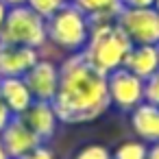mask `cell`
Here are the masks:
<instances>
[{"label":"cell","mask_w":159,"mask_h":159,"mask_svg":"<svg viewBox=\"0 0 159 159\" xmlns=\"http://www.w3.org/2000/svg\"><path fill=\"white\" fill-rule=\"evenodd\" d=\"M129 118H131V129L137 135V139H142L144 144L159 142V107L157 105H150L144 100L129 113Z\"/></svg>","instance_id":"8fae6325"},{"label":"cell","mask_w":159,"mask_h":159,"mask_svg":"<svg viewBox=\"0 0 159 159\" xmlns=\"http://www.w3.org/2000/svg\"><path fill=\"white\" fill-rule=\"evenodd\" d=\"M107 92L109 105L120 113H131L137 105L144 102V81L124 66L107 74Z\"/></svg>","instance_id":"8992f818"},{"label":"cell","mask_w":159,"mask_h":159,"mask_svg":"<svg viewBox=\"0 0 159 159\" xmlns=\"http://www.w3.org/2000/svg\"><path fill=\"white\" fill-rule=\"evenodd\" d=\"M70 0H26V7H31L35 13H39L44 20H48L52 13H57Z\"/></svg>","instance_id":"2e32d148"},{"label":"cell","mask_w":159,"mask_h":159,"mask_svg":"<svg viewBox=\"0 0 159 159\" xmlns=\"http://www.w3.org/2000/svg\"><path fill=\"white\" fill-rule=\"evenodd\" d=\"M107 76L92 68L81 52L70 55L59 66L52 109L63 124H85L98 120L109 109Z\"/></svg>","instance_id":"6da1fadb"},{"label":"cell","mask_w":159,"mask_h":159,"mask_svg":"<svg viewBox=\"0 0 159 159\" xmlns=\"http://www.w3.org/2000/svg\"><path fill=\"white\" fill-rule=\"evenodd\" d=\"M144 100L159 107V70L144 81Z\"/></svg>","instance_id":"ac0fdd59"},{"label":"cell","mask_w":159,"mask_h":159,"mask_svg":"<svg viewBox=\"0 0 159 159\" xmlns=\"http://www.w3.org/2000/svg\"><path fill=\"white\" fill-rule=\"evenodd\" d=\"M157 50H159V46H157Z\"/></svg>","instance_id":"4316f807"},{"label":"cell","mask_w":159,"mask_h":159,"mask_svg":"<svg viewBox=\"0 0 159 159\" xmlns=\"http://www.w3.org/2000/svg\"><path fill=\"white\" fill-rule=\"evenodd\" d=\"M7 9H13V7H22V5H26V0H0Z\"/></svg>","instance_id":"603a6c76"},{"label":"cell","mask_w":159,"mask_h":159,"mask_svg":"<svg viewBox=\"0 0 159 159\" xmlns=\"http://www.w3.org/2000/svg\"><path fill=\"white\" fill-rule=\"evenodd\" d=\"M72 159H113V155H111V150L105 146V144H85V146H81L76 152H74V157Z\"/></svg>","instance_id":"e0dca14e"},{"label":"cell","mask_w":159,"mask_h":159,"mask_svg":"<svg viewBox=\"0 0 159 159\" xmlns=\"http://www.w3.org/2000/svg\"><path fill=\"white\" fill-rule=\"evenodd\" d=\"M116 24L126 33L133 46H159V11L150 9H122Z\"/></svg>","instance_id":"5b68a950"},{"label":"cell","mask_w":159,"mask_h":159,"mask_svg":"<svg viewBox=\"0 0 159 159\" xmlns=\"http://www.w3.org/2000/svg\"><path fill=\"white\" fill-rule=\"evenodd\" d=\"M131 48H133V44L126 37V33L116 22H109V24L92 26L89 39H87L85 48L81 50V55L92 68H96L98 72H102L107 76L109 72L124 66Z\"/></svg>","instance_id":"7a4b0ae2"},{"label":"cell","mask_w":159,"mask_h":159,"mask_svg":"<svg viewBox=\"0 0 159 159\" xmlns=\"http://www.w3.org/2000/svg\"><path fill=\"white\" fill-rule=\"evenodd\" d=\"M124 68L129 72H133L135 76H139L142 81H146L148 76H152L159 70V50L157 46H133Z\"/></svg>","instance_id":"5bb4252c"},{"label":"cell","mask_w":159,"mask_h":159,"mask_svg":"<svg viewBox=\"0 0 159 159\" xmlns=\"http://www.w3.org/2000/svg\"><path fill=\"white\" fill-rule=\"evenodd\" d=\"M70 2H74L85 13V18L89 20L92 26L116 22L124 9L122 0H70Z\"/></svg>","instance_id":"4fadbf2b"},{"label":"cell","mask_w":159,"mask_h":159,"mask_svg":"<svg viewBox=\"0 0 159 159\" xmlns=\"http://www.w3.org/2000/svg\"><path fill=\"white\" fill-rule=\"evenodd\" d=\"M22 79H24L33 100L52 102V98L57 94V83H59V68L52 61L39 59Z\"/></svg>","instance_id":"ba28073f"},{"label":"cell","mask_w":159,"mask_h":159,"mask_svg":"<svg viewBox=\"0 0 159 159\" xmlns=\"http://www.w3.org/2000/svg\"><path fill=\"white\" fill-rule=\"evenodd\" d=\"M48 42L46 20L31 7L7 9L2 29H0V46H22V48H44Z\"/></svg>","instance_id":"277c9868"},{"label":"cell","mask_w":159,"mask_h":159,"mask_svg":"<svg viewBox=\"0 0 159 159\" xmlns=\"http://www.w3.org/2000/svg\"><path fill=\"white\" fill-rule=\"evenodd\" d=\"M5 16H7V7L0 2V29H2V22H5Z\"/></svg>","instance_id":"cb8c5ba5"},{"label":"cell","mask_w":159,"mask_h":159,"mask_svg":"<svg viewBox=\"0 0 159 159\" xmlns=\"http://www.w3.org/2000/svg\"><path fill=\"white\" fill-rule=\"evenodd\" d=\"M39 61V50L22 46H0V79L24 76Z\"/></svg>","instance_id":"30bf717a"},{"label":"cell","mask_w":159,"mask_h":159,"mask_svg":"<svg viewBox=\"0 0 159 159\" xmlns=\"http://www.w3.org/2000/svg\"><path fill=\"white\" fill-rule=\"evenodd\" d=\"M0 142H2L9 159H20L26 152H31L33 148L42 146V142L37 139V135L29 129V124L24 122L22 116H13L7 126L0 131Z\"/></svg>","instance_id":"52a82bcc"},{"label":"cell","mask_w":159,"mask_h":159,"mask_svg":"<svg viewBox=\"0 0 159 159\" xmlns=\"http://www.w3.org/2000/svg\"><path fill=\"white\" fill-rule=\"evenodd\" d=\"M155 9H157V11H159V0H155Z\"/></svg>","instance_id":"484cf974"},{"label":"cell","mask_w":159,"mask_h":159,"mask_svg":"<svg viewBox=\"0 0 159 159\" xmlns=\"http://www.w3.org/2000/svg\"><path fill=\"white\" fill-rule=\"evenodd\" d=\"M24 122L29 124V129L37 135V139L42 144H50L55 133H57V124L59 118L52 109V102H44V100H33V105L22 113Z\"/></svg>","instance_id":"9c48e42d"},{"label":"cell","mask_w":159,"mask_h":159,"mask_svg":"<svg viewBox=\"0 0 159 159\" xmlns=\"http://www.w3.org/2000/svg\"><path fill=\"white\" fill-rule=\"evenodd\" d=\"M146 152H148V146L142 139H129V142H122L111 155L113 159H146Z\"/></svg>","instance_id":"9a60e30c"},{"label":"cell","mask_w":159,"mask_h":159,"mask_svg":"<svg viewBox=\"0 0 159 159\" xmlns=\"http://www.w3.org/2000/svg\"><path fill=\"white\" fill-rule=\"evenodd\" d=\"M146 159H159V142H155V144H150V146H148Z\"/></svg>","instance_id":"7402d4cb"},{"label":"cell","mask_w":159,"mask_h":159,"mask_svg":"<svg viewBox=\"0 0 159 159\" xmlns=\"http://www.w3.org/2000/svg\"><path fill=\"white\" fill-rule=\"evenodd\" d=\"M124 9H150L155 7V0H122Z\"/></svg>","instance_id":"ffe728a7"},{"label":"cell","mask_w":159,"mask_h":159,"mask_svg":"<svg viewBox=\"0 0 159 159\" xmlns=\"http://www.w3.org/2000/svg\"><path fill=\"white\" fill-rule=\"evenodd\" d=\"M89 33H92V24L74 2L63 5L57 13H52L46 20L48 42L55 44L57 48L70 52V55L81 52L85 48Z\"/></svg>","instance_id":"3957f363"},{"label":"cell","mask_w":159,"mask_h":159,"mask_svg":"<svg viewBox=\"0 0 159 159\" xmlns=\"http://www.w3.org/2000/svg\"><path fill=\"white\" fill-rule=\"evenodd\" d=\"M20 159H55V157H52V150L46 144H42V146L33 148L31 152H26L24 157H20Z\"/></svg>","instance_id":"d6986e66"},{"label":"cell","mask_w":159,"mask_h":159,"mask_svg":"<svg viewBox=\"0 0 159 159\" xmlns=\"http://www.w3.org/2000/svg\"><path fill=\"white\" fill-rule=\"evenodd\" d=\"M0 159H9V155H7V150H5V146H2V142H0Z\"/></svg>","instance_id":"d4e9b609"},{"label":"cell","mask_w":159,"mask_h":159,"mask_svg":"<svg viewBox=\"0 0 159 159\" xmlns=\"http://www.w3.org/2000/svg\"><path fill=\"white\" fill-rule=\"evenodd\" d=\"M13 118V113H11V109L5 105V100L0 98V131H2L5 126H7V122Z\"/></svg>","instance_id":"44dd1931"},{"label":"cell","mask_w":159,"mask_h":159,"mask_svg":"<svg viewBox=\"0 0 159 159\" xmlns=\"http://www.w3.org/2000/svg\"><path fill=\"white\" fill-rule=\"evenodd\" d=\"M0 98L5 100V105L11 109L13 116H22L33 105V96H31V92H29L22 76L0 79Z\"/></svg>","instance_id":"7c38bea8"}]
</instances>
